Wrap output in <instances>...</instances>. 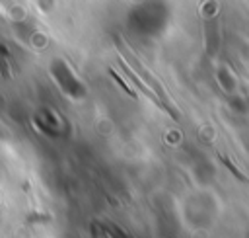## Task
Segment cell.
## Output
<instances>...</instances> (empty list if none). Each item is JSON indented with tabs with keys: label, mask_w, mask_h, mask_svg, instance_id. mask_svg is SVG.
I'll list each match as a JSON object with an SVG mask.
<instances>
[{
	"label": "cell",
	"mask_w": 249,
	"mask_h": 238,
	"mask_svg": "<svg viewBox=\"0 0 249 238\" xmlns=\"http://www.w3.org/2000/svg\"><path fill=\"white\" fill-rule=\"evenodd\" d=\"M8 53H6V49L0 45V70H2V74L4 76H8Z\"/></svg>",
	"instance_id": "cell-1"
}]
</instances>
